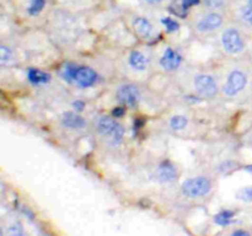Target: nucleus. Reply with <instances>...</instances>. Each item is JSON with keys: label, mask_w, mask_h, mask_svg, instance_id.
<instances>
[{"label": "nucleus", "mask_w": 252, "mask_h": 236, "mask_svg": "<svg viewBox=\"0 0 252 236\" xmlns=\"http://www.w3.org/2000/svg\"><path fill=\"white\" fill-rule=\"evenodd\" d=\"M96 129L101 135L107 138L115 145L120 144L122 142L123 137H125L123 125L120 124L113 118L107 117V116H102V117L98 118L97 122H96Z\"/></svg>", "instance_id": "obj_1"}, {"label": "nucleus", "mask_w": 252, "mask_h": 236, "mask_svg": "<svg viewBox=\"0 0 252 236\" xmlns=\"http://www.w3.org/2000/svg\"><path fill=\"white\" fill-rule=\"evenodd\" d=\"M211 189V179L203 176L186 179L182 184V193L189 198H201V197L207 196Z\"/></svg>", "instance_id": "obj_2"}, {"label": "nucleus", "mask_w": 252, "mask_h": 236, "mask_svg": "<svg viewBox=\"0 0 252 236\" xmlns=\"http://www.w3.org/2000/svg\"><path fill=\"white\" fill-rule=\"evenodd\" d=\"M221 44L229 54H239L245 49V39L240 31L234 27L226 29L221 36Z\"/></svg>", "instance_id": "obj_3"}, {"label": "nucleus", "mask_w": 252, "mask_h": 236, "mask_svg": "<svg viewBox=\"0 0 252 236\" xmlns=\"http://www.w3.org/2000/svg\"><path fill=\"white\" fill-rule=\"evenodd\" d=\"M248 85V76L240 69H234L228 76V80L226 84L224 85V93L226 96H233L239 95L244 88Z\"/></svg>", "instance_id": "obj_4"}, {"label": "nucleus", "mask_w": 252, "mask_h": 236, "mask_svg": "<svg viewBox=\"0 0 252 236\" xmlns=\"http://www.w3.org/2000/svg\"><path fill=\"white\" fill-rule=\"evenodd\" d=\"M194 88L202 97L206 98L214 97L218 92L216 79L208 74H199L194 78Z\"/></svg>", "instance_id": "obj_5"}, {"label": "nucleus", "mask_w": 252, "mask_h": 236, "mask_svg": "<svg viewBox=\"0 0 252 236\" xmlns=\"http://www.w3.org/2000/svg\"><path fill=\"white\" fill-rule=\"evenodd\" d=\"M116 97L122 105L128 106V107H135L139 102L140 92L138 86L134 84H125L118 88Z\"/></svg>", "instance_id": "obj_6"}, {"label": "nucleus", "mask_w": 252, "mask_h": 236, "mask_svg": "<svg viewBox=\"0 0 252 236\" xmlns=\"http://www.w3.org/2000/svg\"><path fill=\"white\" fill-rule=\"evenodd\" d=\"M223 22L224 19L220 14L211 12V14L206 15V16H203L199 20L198 24H197V30L201 33H211V32H214L218 29H220Z\"/></svg>", "instance_id": "obj_7"}, {"label": "nucleus", "mask_w": 252, "mask_h": 236, "mask_svg": "<svg viewBox=\"0 0 252 236\" xmlns=\"http://www.w3.org/2000/svg\"><path fill=\"white\" fill-rule=\"evenodd\" d=\"M97 80V73L93 68L89 66H79L75 75V83L80 88H89L93 86Z\"/></svg>", "instance_id": "obj_8"}, {"label": "nucleus", "mask_w": 252, "mask_h": 236, "mask_svg": "<svg viewBox=\"0 0 252 236\" xmlns=\"http://www.w3.org/2000/svg\"><path fill=\"white\" fill-rule=\"evenodd\" d=\"M182 63V57L179 52H176L172 48H166V51L164 52L161 57V60H160V64H161L162 68L165 70H176Z\"/></svg>", "instance_id": "obj_9"}, {"label": "nucleus", "mask_w": 252, "mask_h": 236, "mask_svg": "<svg viewBox=\"0 0 252 236\" xmlns=\"http://www.w3.org/2000/svg\"><path fill=\"white\" fill-rule=\"evenodd\" d=\"M177 169L171 161H162L158 167V177L164 183H171L177 179Z\"/></svg>", "instance_id": "obj_10"}, {"label": "nucleus", "mask_w": 252, "mask_h": 236, "mask_svg": "<svg viewBox=\"0 0 252 236\" xmlns=\"http://www.w3.org/2000/svg\"><path fill=\"white\" fill-rule=\"evenodd\" d=\"M133 29L143 38H149L152 37L153 32H154V27H153L152 22L145 17H137L133 21Z\"/></svg>", "instance_id": "obj_11"}, {"label": "nucleus", "mask_w": 252, "mask_h": 236, "mask_svg": "<svg viewBox=\"0 0 252 236\" xmlns=\"http://www.w3.org/2000/svg\"><path fill=\"white\" fill-rule=\"evenodd\" d=\"M62 123H63L64 127L69 128V129H81L86 124L85 119L74 112L64 113L63 117H62Z\"/></svg>", "instance_id": "obj_12"}, {"label": "nucleus", "mask_w": 252, "mask_h": 236, "mask_svg": "<svg viewBox=\"0 0 252 236\" xmlns=\"http://www.w3.org/2000/svg\"><path fill=\"white\" fill-rule=\"evenodd\" d=\"M129 65L134 70L144 71L148 68V58L140 51H132L129 54Z\"/></svg>", "instance_id": "obj_13"}, {"label": "nucleus", "mask_w": 252, "mask_h": 236, "mask_svg": "<svg viewBox=\"0 0 252 236\" xmlns=\"http://www.w3.org/2000/svg\"><path fill=\"white\" fill-rule=\"evenodd\" d=\"M27 78L34 85H42V84H47L51 80V75L44 71L39 70L36 68H30L27 71Z\"/></svg>", "instance_id": "obj_14"}, {"label": "nucleus", "mask_w": 252, "mask_h": 236, "mask_svg": "<svg viewBox=\"0 0 252 236\" xmlns=\"http://www.w3.org/2000/svg\"><path fill=\"white\" fill-rule=\"evenodd\" d=\"M234 216V211L223 210L214 216V221L220 226H226L231 223V218Z\"/></svg>", "instance_id": "obj_15"}, {"label": "nucleus", "mask_w": 252, "mask_h": 236, "mask_svg": "<svg viewBox=\"0 0 252 236\" xmlns=\"http://www.w3.org/2000/svg\"><path fill=\"white\" fill-rule=\"evenodd\" d=\"M79 66H76L75 64H66L63 69V78L65 79L66 81L69 83H73L75 81V75H76V71H78Z\"/></svg>", "instance_id": "obj_16"}, {"label": "nucleus", "mask_w": 252, "mask_h": 236, "mask_svg": "<svg viewBox=\"0 0 252 236\" xmlns=\"http://www.w3.org/2000/svg\"><path fill=\"white\" fill-rule=\"evenodd\" d=\"M187 123H189V120H187V118L185 116H175L170 120V125L175 130L185 129L187 127Z\"/></svg>", "instance_id": "obj_17"}, {"label": "nucleus", "mask_w": 252, "mask_h": 236, "mask_svg": "<svg viewBox=\"0 0 252 236\" xmlns=\"http://www.w3.org/2000/svg\"><path fill=\"white\" fill-rule=\"evenodd\" d=\"M44 5H46V0H31L27 11L32 16H36V15H38L43 10Z\"/></svg>", "instance_id": "obj_18"}, {"label": "nucleus", "mask_w": 252, "mask_h": 236, "mask_svg": "<svg viewBox=\"0 0 252 236\" xmlns=\"http://www.w3.org/2000/svg\"><path fill=\"white\" fill-rule=\"evenodd\" d=\"M12 59V52L10 51V48H7L6 46L0 47V63L2 65L10 63Z\"/></svg>", "instance_id": "obj_19"}, {"label": "nucleus", "mask_w": 252, "mask_h": 236, "mask_svg": "<svg viewBox=\"0 0 252 236\" xmlns=\"http://www.w3.org/2000/svg\"><path fill=\"white\" fill-rule=\"evenodd\" d=\"M161 22L165 26V29H166L169 32H176L177 30L180 29L179 22L175 21V20L171 19V17H164V19H161Z\"/></svg>", "instance_id": "obj_20"}, {"label": "nucleus", "mask_w": 252, "mask_h": 236, "mask_svg": "<svg viewBox=\"0 0 252 236\" xmlns=\"http://www.w3.org/2000/svg\"><path fill=\"white\" fill-rule=\"evenodd\" d=\"M236 197L241 201L245 202H252V187H245V188H241L240 191L236 193Z\"/></svg>", "instance_id": "obj_21"}, {"label": "nucleus", "mask_w": 252, "mask_h": 236, "mask_svg": "<svg viewBox=\"0 0 252 236\" xmlns=\"http://www.w3.org/2000/svg\"><path fill=\"white\" fill-rule=\"evenodd\" d=\"M241 17H243V20L246 22V24L252 26V6L251 5L246 4L245 6L241 9Z\"/></svg>", "instance_id": "obj_22"}, {"label": "nucleus", "mask_w": 252, "mask_h": 236, "mask_svg": "<svg viewBox=\"0 0 252 236\" xmlns=\"http://www.w3.org/2000/svg\"><path fill=\"white\" fill-rule=\"evenodd\" d=\"M206 6L211 7V9H219L224 5V0H203Z\"/></svg>", "instance_id": "obj_23"}, {"label": "nucleus", "mask_w": 252, "mask_h": 236, "mask_svg": "<svg viewBox=\"0 0 252 236\" xmlns=\"http://www.w3.org/2000/svg\"><path fill=\"white\" fill-rule=\"evenodd\" d=\"M201 0H182L181 5L185 10H189L191 6H194V5H198Z\"/></svg>", "instance_id": "obj_24"}, {"label": "nucleus", "mask_w": 252, "mask_h": 236, "mask_svg": "<svg viewBox=\"0 0 252 236\" xmlns=\"http://www.w3.org/2000/svg\"><path fill=\"white\" fill-rule=\"evenodd\" d=\"M125 113H126V111L123 107H116V108H113V111H112V116L115 118H121L122 116H125Z\"/></svg>", "instance_id": "obj_25"}, {"label": "nucleus", "mask_w": 252, "mask_h": 236, "mask_svg": "<svg viewBox=\"0 0 252 236\" xmlns=\"http://www.w3.org/2000/svg\"><path fill=\"white\" fill-rule=\"evenodd\" d=\"M10 234H12V235H20V234L22 233V228H21V224H16L15 226H12L11 230H9Z\"/></svg>", "instance_id": "obj_26"}, {"label": "nucleus", "mask_w": 252, "mask_h": 236, "mask_svg": "<svg viewBox=\"0 0 252 236\" xmlns=\"http://www.w3.org/2000/svg\"><path fill=\"white\" fill-rule=\"evenodd\" d=\"M73 106L76 111H83L84 107H85V103H84L83 101H75V102L73 103Z\"/></svg>", "instance_id": "obj_27"}, {"label": "nucleus", "mask_w": 252, "mask_h": 236, "mask_svg": "<svg viewBox=\"0 0 252 236\" xmlns=\"http://www.w3.org/2000/svg\"><path fill=\"white\" fill-rule=\"evenodd\" d=\"M233 235H236V236L244 235V236H246V235H249V233H248V231H244V230H236V231H234Z\"/></svg>", "instance_id": "obj_28"}, {"label": "nucleus", "mask_w": 252, "mask_h": 236, "mask_svg": "<svg viewBox=\"0 0 252 236\" xmlns=\"http://www.w3.org/2000/svg\"><path fill=\"white\" fill-rule=\"evenodd\" d=\"M145 1L148 2V4H152V5H157V4H160V2L162 1V0H145Z\"/></svg>", "instance_id": "obj_29"}, {"label": "nucleus", "mask_w": 252, "mask_h": 236, "mask_svg": "<svg viewBox=\"0 0 252 236\" xmlns=\"http://www.w3.org/2000/svg\"><path fill=\"white\" fill-rule=\"evenodd\" d=\"M248 4L251 5V6H252V0H248Z\"/></svg>", "instance_id": "obj_30"}]
</instances>
